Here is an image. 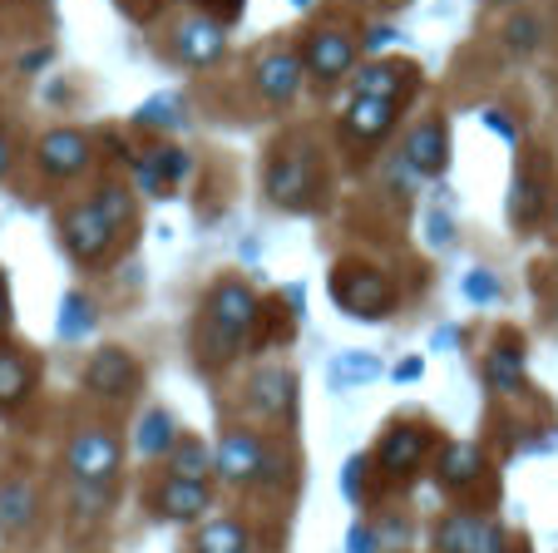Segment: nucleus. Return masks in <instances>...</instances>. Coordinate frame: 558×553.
I'll return each instance as SVG.
<instances>
[{"label":"nucleus","instance_id":"obj_1","mask_svg":"<svg viewBox=\"0 0 558 553\" xmlns=\"http://www.w3.org/2000/svg\"><path fill=\"white\" fill-rule=\"evenodd\" d=\"M257 322V297L243 282H218L203 302V326H198V361L222 365L228 356H238L243 336Z\"/></svg>","mask_w":558,"mask_h":553},{"label":"nucleus","instance_id":"obj_2","mask_svg":"<svg viewBox=\"0 0 558 553\" xmlns=\"http://www.w3.org/2000/svg\"><path fill=\"white\" fill-rule=\"evenodd\" d=\"M213 470H218L222 480H232V484H253V480L277 474L272 455H267V445L253 435V430H228L222 445L213 449Z\"/></svg>","mask_w":558,"mask_h":553},{"label":"nucleus","instance_id":"obj_3","mask_svg":"<svg viewBox=\"0 0 558 553\" xmlns=\"http://www.w3.org/2000/svg\"><path fill=\"white\" fill-rule=\"evenodd\" d=\"M60 232H64L70 257L85 262V267L105 262V252L114 248V228H109V223L95 213V203H70V208H64V218H60Z\"/></svg>","mask_w":558,"mask_h":553},{"label":"nucleus","instance_id":"obj_4","mask_svg":"<svg viewBox=\"0 0 558 553\" xmlns=\"http://www.w3.org/2000/svg\"><path fill=\"white\" fill-rule=\"evenodd\" d=\"M64 465L80 484H109L119 470V440L109 430H80L64 449Z\"/></svg>","mask_w":558,"mask_h":553},{"label":"nucleus","instance_id":"obj_5","mask_svg":"<svg viewBox=\"0 0 558 553\" xmlns=\"http://www.w3.org/2000/svg\"><path fill=\"white\" fill-rule=\"evenodd\" d=\"M267 193H272V203H282V208H302V203L312 199V154H306V144L277 148L272 168H267Z\"/></svg>","mask_w":558,"mask_h":553},{"label":"nucleus","instance_id":"obj_6","mask_svg":"<svg viewBox=\"0 0 558 553\" xmlns=\"http://www.w3.org/2000/svg\"><path fill=\"white\" fill-rule=\"evenodd\" d=\"M331 292H337V302L347 306L351 316H386L390 312V282L376 267H341Z\"/></svg>","mask_w":558,"mask_h":553},{"label":"nucleus","instance_id":"obj_7","mask_svg":"<svg viewBox=\"0 0 558 553\" xmlns=\"http://www.w3.org/2000/svg\"><path fill=\"white\" fill-rule=\"evenodd\" d=\"M85 386L105 400H124L138 390V361L124 351V346H99L85 365Z\"/></svg>","mask_w":558,"mask_h":553},{"label":"nucleus","instance_id":"obj_8","mask_svg":"<svg viewBox=\"0 0 558 553\" xmlns=\"http://www.w3.org/2000/svg\"><path fill=\"white\" fill-rule=\"evenodd\" d=\"M356 64V40L341 31H316L302 50V74H312L316 84H337Z\"/></svg>","mask_w":558,"mask_h":553},{"label":"nucleus","instance_id":"obj_9","mask_svg":"<svg viewBox=\"0 0 558 553\" xmlns=\"http://www.w3.org/2000/svg\"><path fill=\"white\" fill-rule=\"evenodd\" d=\"M421 89V70L411 60H371L356 74V95L361 99H386V105L401 109V99H411Z\"/></svg>","mask_w":558,"mask_h":553},{"label":"nucleus","instance_id":"obj_10","mask_svg":"<svg viewBox=\"0 0 558 553\" xmlns=\"http://www.w3.org/2000/svg\"><path fill=\"white\" fill-rule=\"evenodd\" d=\"M253 84L267 105H292L296 89H302V60L292 50H267L253 64Z\"/></svg>","mask_w":558,"mask_h":553},{"label":"nucleus","instance_id":"obj_11","mask_svg":"<svg viewBox=\"0 0 558 553\" xmlns=\"http://www.w3.org/2000/svg\"><path fill=\"white\" fill-rule=\"evenodd\" d=\"M35 158H40V168L50 178L85 173V164H89V134H80V129H50V134L40 139V148H35Z\"/></svg>","mask_w":558,"mask_h":553},{"label":"nucleus","instance_id":"obj_12","mask_svg":"<svg viewBox=\"0 0 558 553\" xmlns=\"http://www.w3.org/2000/svg\"><path fill=\"white\" fill-rule=\"evenodd\" d=\"M435 543H440V553H499V529L474 519V514H454L435 529Z\"/></svg>","mask_w":558,"mask_h":553},{"label":"nucleus","instance_id":"obj_13","mask_svg":"<svg viewBox=\"0 0 558 553\" xmlns=\"http://www.w3.org/2000/svg\"><path fill=\"white\" fill-rule=\"evenodd\" d=\"M222 21L213 15H189V21L173 31V50H179L183 64H213L222 55Z\"/></svg>","mask_w":558,"mask_h":553},{"label":"nucleus","instance_id":"obj_14","mask_svg":"<svg viewBox=\"0 0 558 553\" xmlns=\"http://www.w3.org/2000/svg\"><path fill=\"white\" fill-rule=\"evenodd\" d=\"M405 164L425 178L445 173V164H450V134H445L440 119H425V124L411 129V139H405Z\"/></svg>","mask_w":558,"mask_h":553},{"label":"nucleus","instance_id":"obj_15","mask_svg":"<svg viewBox=\"0 0 558 553\" xmlns=\"http://www.w3.org/2000/svg\"><path fill=\"white\" fill-rule=\"evenodd\" d=\"M183 173H189V154H183V148H173V144H158L154 154H144V158L134 164L138 189L154 193V199H163V193H169Z\"/></svg>","mask_w":558,"mask_h":553},{"label":"nucleus","instance_id":"obj_16","mask_svg":"<svg viewBox=\"0 0 558 553\" xmlns=\"http://www.w3.org/2000/svg\"><path fill=\"white\" fill-rule=\"evenodd\" d=\"M213 504L208 484H189V480H163L154 494V509L173 524H189V519H203V509Z\"/></svg>","mask_w":558,"mask_h":553},{"label":"nucleus","instance_id":"obj_17","mask_svg":"<svg viewBox=\"0 0 558 553\" xmlns=\"http://www.w3.org/2000/svg\"><path fill=\"white\" fill-rule=\"evenodd\" d=\"M425 449H430V435H425L421 425H396L386 440H380V470L411 474L425 459Z\"/></svg>","mask_w":558,"mask_h":553},{"label":"nucleus","instance_id":"obj_18","mask_svg":"<svg viewBox=\"0 0 558 553\" xmlns=\"http://www.w3.org/2000/svg\"><path fill=\"white\" fill-rule=\"evenodd\" d=\"M292 400H296V376L292 371H277V365L257 371L253 386H247V406L263 410V416H287Z\"/></svg>","mask_w":558,"mask_h":553},{"label":"nucleus","instance_id":"obj_19","mask_svg":"<svg viewBox=\"0 0 558 553\" xmlns=\"http://www.w3.org/2000/svg\"><path fill=\"white\" fill-rule=\"evenodd\" d=\"M390 124H396V105H386V99H361V95H351L347 119H341V129H347L351 139H361V144H376L380 134H390Z\"/></svg>","mask_w":558,"mask_h":553},{"label":"nucleus","instance_id":"obj_20","mask_svg":"<svg viewBox=\"0 0 558 553\" xmlns=\"http://www.w3.org/2000/svg\"><path fill=\"white\" fill-rule=\"evenodd\" d=\"M169 480H189V484H208L213 474V449L203 445V440H179V445L169 449Z\"/></svg>","mask_w":558,"mask_h":553},{"label":"nucleus","instance_id":"obj_21","mask_svg":"<svg viewBox=\"0 0 558 553\" xmlns=\"http://www.w3.org/2000/svg\"><path fill=\"white\" fill-rule=\"evenodd\" d=\"M138 455L158 459V455H169L173 445H179V425H173L169 410H148L144 420H138V435H134Z\"/></svg>","mask_w":558,"mask_h":553},{"label":"nucleus","instance_id":"obj_22","mask_svg":"<svg viewBox=\"0 0 558 553\" xmlns=\"http://www.w3.org/2000/svg\"><path fill=\"white\" fill-rule=\"evenodd\" d=\"M31 519H35V490L25 480H11L5 490H0V529L21 533Z\"/></svg>","mask_w":558,"mask_h":553},{"label":"nucleus","instance_id":"obj_23","mask_svg":"<svg viewBox=\"0 0 558 553\" xmlns=\"http://www.w3.org/2000/svg\"><path fill=\"white\" fill-rule=\"evenodd\" d=\"M31 365H25V356L15 351H0V410H15L25 396H31Z\"/></svg>","mask_w":558,"mask_h":553},{"label":"nucleus","instance_id":"obj_24","mask_svg":"<svg viewBox=\"0 0 558 553\" xmlns=\"http://www.w3.org/2000/svg\"><path fill=\"white\" fill-rule=\"evenodd\" d=\"M480 470H485V459L474 445H450L440 455V484H450V490H464L470 480H480Z\"/></svg>","mask_w":558,"mask_h":553},{"label":"nucleus","instance_id":"obj_25","mask_svg":"<svg viewBox=\"0 0 558 553\" xmlns=\"http://www.w3.org/2000/svg\"><path fill=\"white\" fill-rule=\"evenodd\" d=\"M198 553H253V539H247L243 524L218 519L198 533Z\"/></svg>","mask_w":558,"mask_h":553},{"label":"nucleus","instance_id":"obj_26","mask_svg":"<svg viewBox=\"0 0 558 553\" xmlns=\"http://www.w3.org/2000/svg\"><path fill=\"white\" fill-rule=\"evenodd\" d=\"M95 213L119 232L129 218H134V199H129V189H119V183H105V189L95 193Z\"/></svg>","mask_w":558,"mask_h":553},{"label":"nucleus","instance_id":"obj_27","mask_svg":"<svg viewBox=\"0 0 558 553\" xmlns=\"http://www.w3.org/2000/svg\"><path fill=\"white\" fill-rule=\"evenodd\" d=\"M485 376H489V386H495V390H514L519 376H524V356L509 351V346H505V351H489Z\"/></svg>","mask_w":558,"mask_h":553},{"label":"nucleus","instance_id":"obj_28","mask_svg":"<svg viewBox=\"0 0 558 553\" xmlns=\"http://www.w3.org/2000/svg\"><path fill=\"white\" fill-rule=\"evenodd\" d=\"M505 45L519 55L538 50V45H544V21H538V15H514V21L505 25Z\"/></svg>","mask_w":558,"mask_h":553},{"label":"nucleus","instance_id":"obj_29","mask_svg":"<svg viewBox=\"0 0 558 553\" xmlns=\"http://www.w3.org/2000/svg\"><path fill=\"white\" fill-rule=\"evenodd\" d=\"M95 326V306L80 302V297H64V316H60V336H70V341H80V336Z\"/></svg>","mask_w":558,"mask_h":553},{"label":"nucleus","instance_id":"obj_30","mask_svg":"<svg viewBox=\"0 0 558 553\" xmlns=\"http://www.w3.org/2000/svg\"><path fill=\"white\" fill-rule=\"evenodd\" d=\"M380 371L376 356H341L337 361V386H347V381H371Z\"/></svg>","mask_w":558,"mask_h":553},{"label":"nucleus","instance_id":"obj_31","mask_svg":"<svg viewBox=\"0 0 558 553\" xmlns=\"http://www.w3.org/2000/svg\"><path fill=\"white\" fill-rule=\"evenodd\" d=\"M534 213H538L534 178H519V183H514V218H519V223H534Z\"/></svg>","mask_w":558,"mask_h":553},{"label":"nucleus","instance_id":"obj_32","mask_svg":"<svg viewBox=\"0 0 558 553\" xmlns=\"http://www.w3.org/2000/svg\"><path fill=\"white\" fill-rule=\"evenodd\" d=\"M138 124H179V99H154V105H144Z\"/></svg>","mask_w":558,"mask_h":553},{"label":"nucleus","instance_id":"obj_33","mask_svg":"<svg viewBox=\"0 0 558 553\" xmlns=\"http://www.w3.org/2000/svg\"><path fill=\"white\" fill-rule=\"evenodd\" d=\"M464 292H470L474 302H495V297H499V282L489 277V272H474L470 282H464Z\"/></svg>","mask_w":558,"mask_h":553},{"label":"nucleus","instance_id":"obj_34","mask_svg":"<svg viewBox=\"0 0 558 553\" xmlns=\"http://www.w3.org/2000/svg\"><path fill=\"white\" fill-rule=\"evenodd\" d=\"M380 543H376V533L371 529H351V539H347V553H376Z\"/></svg>","mask_w":558,"mask_h":553},{"label":"nucleus","instance_id":"obj_35","mask_svg":"<svg viewBox=\"0 0 558 553\" xmlns=\"http://www.w3.org/2000/svg\"><path fill=\"white\" fill-rule=\"evenodd\" d=\"M11 326V292H5V277H0V332Z\"/></svg>","mask_w":558,"mask_h":553},{"label":"nucleus","instance_id":"obj_36","mask_svg":"<svg viewBox=\"0 0 558 553\" xmlns=\"http://www.w3.org/2000/svg\"><path fill=\"white\" fill-rule=\"evenodd\" d=\"M390 35H396V31H390V25H376V31H371V35H366V45H371V50H380V45H386V40H390Z\"/></svg>","mask_w":558,"mask_h":553},{"label":"nucleus","instance_id":"obj_37","mask_svg":"<svg viewBox=\"0 0 558 553\" xmlns=\"http://www.w3.org/2000/svg\"><path fill=\"white\" fill-rule=\"evenodd\" d=\"M5 173H11V139L0 134V178H5Z\"/></svg>","mask_w":558,"mask_h":553},{"label":"nucleus","instance_id":"obj_38","mask_svg":"<svg viewBox=\"0 0 558 553\" xmlns=\"http://www.w3.org/2000/svg\"><path fill=\"white\" fill-rule=\"evenodd\" d=\"M396 376H401V381H415V376H421V361H405V365H396Z\"/></svg>","mask_w":558,"mask_h":553},{"label":"nucleus","instance_id":"obj_39","mask_svg":"<svg viewBox=\"0 0 558 553\" xmlns=\"http://www.w3.org/2000/svg\"><path fill=\"white\" fill-rule=\"evenodd\" d=\"M45 60H50V50H35V55H25V70H40Z\"/></svg>","mask_w":558,"mask_h":553},{"label":"nucleus","instance_id":"obj_40","mask_svg":"<svg viewBox=\"0 0 558 553\" xmlns=\"http://www.w3.org/2000/svg\"><path fill=\"white\" fill-rule=\"evenodd\" d=\"M489 5H509V0H489Z\"/></svg>","mask_w":558,"mask_h":553},{"label":"nucleus","instance_id":"obj_41","mask_svg":"<svg viewBox=\"0 0 558 553\" xmlns=\"http://www.w3.org/2000/svg\"><path fill=\"white\" fill-rule=\"evenodd\" d=\"M296 5H312V0H296Z\"/></svg>","mask_w":558,"mask_h":553}]
</instances>
